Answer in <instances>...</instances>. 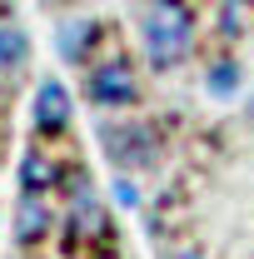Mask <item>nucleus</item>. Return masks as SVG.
<instances>
[{"instance_id":"obj_7","label":"nucleus","mask_w":254,"mask_h":259,"mask_svg":"<svg viewBox=\"0 0 254 259\" xmlns=\"http://www.w3.org/2000/svg\"><path fill=\"white\" fill-rule=\"evenodd\" d=\"M95 35H100L95 20H65L60 35H55V45H60V60H70V65L90 60V45H95Z\"/></svg>"},{"instance_id":"obj_2","label":"nucleus","mask_w":254,"mask_h":259,"mask_svg":"<svg viewBox=\"0 0 254 259\" xmlns=\"http://www.w3.org/2000/svg\"><path fill=\"white\" fill-rule=\"evenodd\" d=\"M100 145L115 169H150L159 160L155 130L150 125H100Z\"/></svg>"},{"instance_id":"obj_6","label":"nucleus","mask_w":254,"mask_h":259,"mask_svg":"<svg viewBox=\"0 0 254 259\" xmlns=\"http://www.w3.org/2000/svg\"><path fill=\"white\" fill-rule=\"evenodd\" d=\"M70 239H75V244H80V239H110V220H105V209L95 204V194H90V190H80V194H75Z\"/></svg>"},{"instance_id":"obj_10","label":"nucleus","mask_w":254,"mask_h":259,"mask_svg":"<svg viewBox=\"0 0 254 259\" xmlns=\"http://www.w3.org/2000/svg\"><path fill=\"white\" fill-rule=\"evenodd\" d=\"M50 175H55V164L50 160H40V155H25V160H20V190H45V185H50Z\"/></svg>"},{"instance_id":"obj_4","label":"nucleus","mask_w":254,"mask_h":259,"mask_svg":"<svg viewBox=\"0 0 254 259\" xmlns=\"http://www.w3.org/2000/svg\"><path fill=\"white\" fill-rule=\"evenodd\" d=\"M30 120L40 135H60L70 125V90H65L60 80H40V90H35V105H30Z\"/></svg>"},{"instance_id":"obj_12","label":"nucleus","mask_w":254,"mask_h":259,"mask_svg":"<svg viewBox=\"0 0 254 259\" xmlns=\"http://www.w3.org/2000/svg\"><path fill=\"white\" fill-rule=\"evenodd\" d=\"M175 259H199V254H175Z\"/></svg>"},{"instance_id":"obj_3","label":"nucleus","mask_w":254,"mask_h":259,"mask_svg":"<svg viewBox=\"0 0 254 259\" xmlns=\"http://www.w3.org/2000/svg\"><path fill=\"white\" fill-rule=\"evenodd\" d=\"M85 90H90V100H95L100 110H115V105L125 110V105L140 100V80H135V70H130L125 55H110V60H100L95 70H90Z\"/></svg>"},{"instance_id":"obj_8","label":"nucleus","mask_w":254,"mask_h":259,"mask_svg":"<svg viewBox=\"0 0 254 259\" xmlns=\"http://www.w3.org/2000/svg\"><path fill=\"white\" fill-rule=\"evenodd\" d=\"M30 60V35L10 20H0V70H20Z\"/></svg>"},{"instance_id":"obj_1","label":"nucleus","mask_w":254,"mask_h":259,"mask_svg":"<svg viewBox=\"0 0 254 259\" xmlns=\"http://www.w3.org/2000/svg\"><path fill=\"white\" fill-rule=\"evenodd\" d=\"M140 40L155 70H175L194 45V5L190 0H150L145 20H140Z\"/></svg>"},{"instance_id":"obj_9","label":"nucleus","mask_w":254,"mask_h":259,"mask_svg":"<svg viewBox=\"0 0 254 259\" xmlns=\"http://www.w3.org/2000/svg\"><path fill=\"white\" fill-rule=\"evenodd\" d=\"M204 85H209V95L215 100H234L239 95V60H215L209 70H204Z\"/></svg>"},{"instance_id":"obj_5","label":"nucleus","mask_w":254,"mask_h":259,"mask_svg":"<svg viewBox=\"0 0 254 259\" xmlns=\"http://www.w3.org/2000/svg\"><path fill=\"white\" fill-rule=\"evenodd\" d=\"M45 229H50V209H45L40 190H20V204H15V239H20V244H35V239H45Z\"/></svg>"},{"instance_id":"obj_11","label":"nucleus","mask_w":254,"mask_h":259,"mask_svg":"<svg viewBox=\"0 0 254 259\" xmlns=\"http://www.w3.org/2000/svg\"><path fill=\"white\" fill-rule=\"evenodd\" d=\"M115 199H120V204H140V194H135V185H130V180H115Z\"/></svg>"}]
</instances>
